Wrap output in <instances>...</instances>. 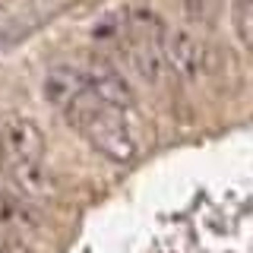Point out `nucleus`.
<instances>
[{
  "instance_id": "4",
  "label": "nucleus",
  "mask_w": 253,
  "mask_h": 253,
  "mask_svg": "<svg viewBox=\"0 0 253 253\" xmlns=\"http://www.w3.org/2000/svg\"><path fill=\"white\" fill-rule=\"evenodd\" d=\"M85 85H89V95L98 105L117 111V114L136 108V92H133V85L126 83V76H121L111 67H101V63L92 67L89 73H85Z\"/></svg>"
},
{
  "instance_id": "7",
  "label": "nucleus",
  "mask_w": 253,
  "mask_h": 253,
  "mask_svg": "<svg viewBox=\"0 0 253 253\" xmlns=\"http://www.w3.org/2000/svg\"><path fill=\"white\" fill-rule=\"evenodd\" d=\"M35 228H38L35 209L19 193L0 190V231H6V237H10V234H22V231H35Z\"/></svg>"
},
{
  "instance_id": "9",
  "label": "nucleus",
  "mask_w": 253,
  "mask_h": 253,
  "mask_svg": "<svg viewBox=\"0 0 253 253\" xmlns=\"http://www.w3.org/2000/svg\"><path fill=\"white\" fill-rule=\"evenodd\" d=\"M231 26L241 38V44L253 51V0H234L231 3Z\"/></svg>"
},
{
  "instance_id": "2",
  "label": "nucleus",
  "mask_w": 253,
  "mask_h": 253,
  "mask_svg": "<svg viewBox=\"0 0 253 253\" xmlns=\"http://www.w3.org/2000/svg\"><path fill=\"white\" fill-rule=\"evenodd\" d=\"M162 57L180 79H200L206 73V44L190 29H168Z\"/></svg>"
},
{
  "instance_id": "6",
  "label": "nucleus",
  "mask_w": 253,
  "mask_h": 253,
  "mask_svg": "<svg viewBox=\"0 0 253 253\" xmlns=\"http://www.w3.org/2000/svg\"><path fill=\"white\" fill-rule=\"evenodd\" d=\"M6 174L19 187V193L29 196V200H51L54 190H57L54 174L42 162H10L6 165Z\"/></svg>"
},
{
  "instance_id": "1",
  "label": "nucleus",
  "mask_w": 253,
  "mask_h": 253,
  "mask_svg": "<svg viewBox=\"0 0 253 253\" xmlns=\"http://www.w3.org/2000/svg\"><path fill=\"white\" fill-rule=\"evenodd\" d=\"M67 121L83 133V139L89 142L95 152H101L111 162L126 165L136 158V139H133L126 121L117 111L98 105L89 92L67 108Z\"/></svg>"
},
{
  "instance_id": "3",
  "label": "nucleus",
  "mask_w": 253,
  "mask_h": 253,
  "mask_svg": "<svg viewBox=\"0 0 253 253\" xmlns=\"http://www.w3.org/2000/svg\"><path fill=\"white\" fill-rule=\"evenodd\" d=\"M0 146L10 162H42L47 152V139L32 117H10L0 133Z\"/></svg>"
},
{
  "instance_id": "5",
  "label": "nucleus",
  "mask_w": 253,
  "mask_h": 253,
  "mask_svg": "<svg viewBox=\"0 0 253 253\" xmlns=\"http://www.w3.org/2000/svg\"><path fill=\"white\" fill-rule=\"evenodd\" d=\"M42 92H44V101L51 108H63V111H67L76 98H83V95L89 92V85H85V73H79V70H73V67H54L51 73L44 76Z\"/></svg>"
},
{
  "instance_id": "10",
  "label": "nucleus",
  "mask_w": 253,
  "mask_h": 253,
  "mask_svg": "<svg viewBox=\"0 0 253 253\" xmlns=\"http://www.w3.org/2000/svg\"><path fill=\"white\" fill-rule=\"evenodd\" d=\"M184 13H187L190 22H196V26H206V22H212L215 0H184Z\"/></svg>"
},
{
  "instance_id": "11",
  "label": "nucleus",
  "mask_w": 253,
  "mask_h": 253,
  "mask_svg": "<svg viewBox=\"0 0 253 253\" xmlns=\"http://www.w3.org/2000/svg\"><path fill=\"white\" fill-rule=\"evenodd\" d=\"M0 253H32L22 241H16V237H6L0 234Z\"/></svg>"
},
{
  "instance_id": "12",
  "label": "nucleus",
  "mask_w": 253,
  "mask_h": 253,
  "mask_svg": "<svg viewBox=\"0 0 253 253\" xmlns=\"http://www.w3.org/2000/svg\"><path fill=\"white\" fill-rule=\"evenodd\" d=\"M3 158H6V155H3V146H0V171H3Z\"/></svg>"
},
{
  "instance_id": "8",
  "label": "nucleus",
  "mask_w": 253,
  "mask_h": 253,
  "mask_svg": "<svg viewBox=\"0 0 253 253\" xmlns=\"http://www.w3.org/2000/svg\"><path fill=\"white\" fill-rule=\"evenodd\" d=\"M130 63L136 70V76L149 85H158L165 76V57L162 47L146 44V42H130Z\"/></svg>"
}]
</instances>
